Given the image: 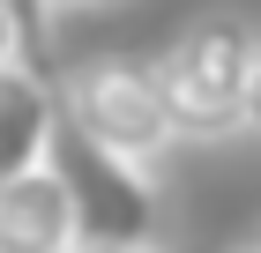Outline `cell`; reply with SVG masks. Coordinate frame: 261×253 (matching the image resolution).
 Here are the masks:
<instances>
[{
    "instance_id": "1",
    "label": "cell",
    "mask_w": 261,
    "mask_h": 253,
    "mask_svg": "<svg viewBox=\"0 0 261 253\" xmlns=\"http://www.w3.org/2000/svg\"><path fill=\"white\" fill-rule=\"evenodd\" d=\"M254 30L239 15H201L187 22L172 52L149 60L157 67V90H164V112H172V134L179 142H217V134H239V112H246V67H254Z\"/></svg>"
},
{
    "instance_id": "2",
    "label": "cell",
    "mask_w": 261,
    "mask_h": 253,
    "mask_svg": "<svg viewBox=\"0 0 261 253\" xmlns=\"http://www.w3.org/2000/svg\"><path fill=\"white\" fill-rule=\"evenodd\" d=\"M60 97V119L67 134L97 142L105 156H127V164H157L164 149H172V112H164V90H157V67L149 60H82L75 75L53 90Z\"/></svg>"
},
{
    "instance_id": "3",
    "label": "cell",
    "mask_w": 261,
    "mask_h": 253,
    "mask_svg": "<svg viewBox=\"0 0 261 253\" xmlns=\"http://www.w3.org/2000/svg\"><path fill=\"white\" fill-rule=\"evenodd\" d=\"M53 172L67 179L82 246H157V179H149V164L105 156L97 142L60 127L53 134Z\"/></svg>"
},
{
    "instance_id": "4",
    "label": "cell",
    "mask_w": 261,
    "mask_h": 253,
    "mask_svg": "<svg viewBox=\"0 0 261 253\" xmlns=\"http://www.w3.org/2000/svg\"><path fill=\"white\" fill-rule=\"evenodd\" d=\"M53 134H60V97L38 67L8 60L0 67V186H15L22 172H38L53 156Z\"/></svg>"
},
{
    "instance_id": "5",
    "label": "cell",
    "mask_w": 261,
    "mask_h": 253,
    "mask_svg": "<svg viewBox=\"0 0 261 253\" xmlns=\"http://www.w3.org/2000/svg\"><path fill=\"white\" fill-rule=\"evenodd\" d=\"M75 201L67 179L45 156L38 172H22L15 186H0V253H75Z\"/></svg>"
},
{
    "instance_id": "6",
    "label": "cell",
    "mask_w": 261,
    "mask_h": 253,
    "mask_svg": "<svg viewBox=\"0 0 261 253\" xmlns=\"http://www.w3.org/2000/svg\"><path fill=\"white\" fill-rule=\"evenodd\" d=\"M8 15H15V38H22V67H38L45 75V38H53V8L45 0H0Z\"/></svg>"
},
{
    "instance_id": "7",
    "label": "cell",
    "mask_w": 261,
    "mask_h": 253,
    "mask_svg": "<svg viewBox=\"0 0 261 253\" xmlns=\"http://www.w3.org/2000/svg\"><path fill=\"white\" fill-rule=\"evenodd\" d=\"M246 134H261V45H254V67H246V112H239Z\"/></svg>"
},
{
    "instance_id": "8",
    "label": "cell",
    "mask_w": 261,
    "mask_h": 253,
    "mask_svg": "<svg viewBox=\"0 0 261 253\" xmlns=\"http://www.w3.org/2000/svg\"><path fill=\"white\" fill-rule=\"evenodd\" d=\"M8 60H22V38H15V15L0 8V67H8Z\"/></svg>"
},
{
    "instance_id": "9",
    "label": "cell",
    "mask_w": 261,
    "mask_h": 253,
    "mask_svg": "<svg viewBox=\"0 0 261 253\" xmlns=\"http://www.w3.org/2000/svg\"><path fill=\"white\" fill-rule=\"evenodd\" d=\"M75 253H157V246H75Z\"/></svg>"
},
{
    "instance_id": "10",
    "label": "cell",
    "mask_w": 261,
    "mask_h": 253,
    "mask_svg": "<svg viewBox=\"0 0 261 253\" xmlns=\"http://www.w3.org/2000/svg\"><path fill=\"white\" fill-rule=\"evenodd\" d=\"M45 8H105V0H45Z\"/></svg>"
},
{
    "instance_id": "11",
    "label": "cell",
    "mask_w": 261,
    "mask_h": 253,
    "mask_svg": "<svg viewBox=\"0 0 261 253\" xmlns=\"http://www.w3.org/2000/svg\"><path fill=\"white\" fill-rule=\"evenodd\" d=\"M239 253H261V238H254V246H239Z\"/></svg>"
}]
</instances>
